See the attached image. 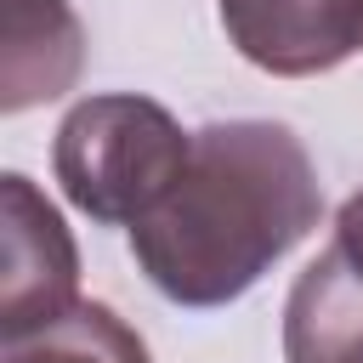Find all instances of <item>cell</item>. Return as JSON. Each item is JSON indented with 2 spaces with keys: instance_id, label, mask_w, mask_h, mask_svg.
Returning <instances> with one entry per match:
<instances>
[{
  "instance_id": "cell-1",
  "label": "cell",
  "mask_w": 363,
  "mask_h": 363,
  "mask_svg": "<svg viewBox=\"0 0 363 363\" xmlns=\"http://www.w3.org/2000/svg\"><path fill=\"white\" fill-rule=\"evenodd\" d=\"M323 216L306 142L278 119H216L193 130L170 193L130 227L142 278L176 306H227L272 272Z\"/></svg>"
},
{
  "instance_id": "cell-2",
  "label": "cell",
  "mask_w": 363,
  "mask_h": 363,
  "mask_svg": "<svg viewBox=\"0 0 363 363\" xmlns=\"http://www.w3.org/2000/svg\"><path fill=\"white\" fill-rule=\"evenodd\" d=\"M187 147L193 136L176 125L170 108L136 91H108L62 113L51 170L74 210L102 227H136L182 176Z\"/></svg>"
},
{
  "instance_id": "cell-3",
  "label": "cell",
  "mask_w": 363,
  "mask_h": 363,
  "mask_svg": "<svg viewBox=\"0 0 363 363\" xmlns=\"http://www.w3.org/2000/svg\"><path fill=\"white\" fill-rule=\"evenodd\" d=\"M79 250L62 210L23 176H0V335L62 318L79 295Z\"/></svg>"
},
{
  "instance_id": "cell-4",
  "label": "cell",
  "mask_w": 363,
  "mask_h": 363,
  "mask_svg": "<svg viewBox=\"0 0 363 363\" xmlns=\"http://www.w3.org/2000/svg\"><path fill=\"white\" fill-rule=\"evenodd\" d=\"M244 62L278 79L329 74L363 51V0H216Z\"/></svg>"
},
{
  "instance_id": "cell-5",
  "label": "cell",
  "mask_w": 363,
  "mask_h": 363,
  "mask_svg": "<svg viewBox=\"0 0 363 363\" xmlns=\"http://www.w3.org/2000/svg\"><path fill=\"white\" fill-rule=\"evenodd\" d=\"M85 28L68 0H0V108L23 113L74 91Z\"/></svg>"
},
{
  "instance_id": "cell-6",
  "label": "cell",
  "mask_w": 363,
  "mask_h": 363,
  "mask_svg": "<svg viewBox=\"0 0 363 363\" xmlns=\"http://www.w3.org/2000/svg\"><path fill=\"white\" fill-rule=\"evenodd\" d=\"M284 363H363V261L329 244L284 301Z\"/></svg>"
},
{
  "instance_id": "cell-7",
  "label": "cell",
  "mask_w": 363,
  "mask_h": 363,
  "mask_svg": "<svg viewBox=\"0 0 363 363\" xmlns=\"http://www.w3.org/2000/svg\"><path fill=\"white\" fill-rule=\"evenodd\" d=\"M0 363H153L147 340L102 301H74L62 318L6 335Z\"/></svg>"
},
{
  "instance_id": "cell-8",
  "label": "cell",
  "mask_w": 363,
  "mask_h": 363,
  "mask_svg": "<svg viewBox=\"0 0 363 363\" xmlns=\"http://www.w3.org/2000/svg\"><path fill=\"white\" fill-rule=\"evenodd\" d=\"M335 244L352 250V261H363V187L340 204V221H335Z\"/></svg>"
}]
</instances>
